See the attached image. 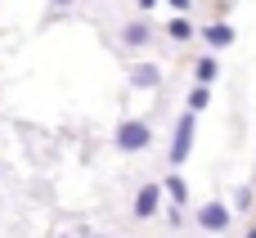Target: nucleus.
<instances>
[{
    "instance_id": "1",
    "label": "nucleus",
    "mask_w": 256,
    "mask_h": 238,
    "mask_svg": "<svg viewBox=\"0 0 256 238\" xmlns=\"http://www.w3.org/2000/svg\"><path fill=\"white\" fill-rule=\"evenodd\" d=\"M153 144V126H144V122H122L117 126V148L122 153H144Z\"/></svg>"
},
{
    "instance_id": "2",
    "label": "nucleus",
    "mask_w": 256,
    "mask_h": 238,
    "mask_svg": "<svg viewBox=\"0 0 256 238\" xmlns=\"http://www.w3.org/2000/svg\"><path fill=\"white\" fill-rule=\"evenodd\" d=\"M189 148H194V112H184L180 122H176V135H171V166H184V158H189Z\"/></svg>"
},
{
    "instance_id": "3",
    "label": "nucleus",
    "mask_w": 256,
    "mask_h": 238,
    "mask_svg": "<svg viewBox=\"0 0 256 238\" xmlns=\"http://www.w3.org/2000/svg\"><path fill=\"white\" fill-rule=\"evenodd\" d=\"M198 225H202L207 234H225V230H230V207H225V202H202V207H198Z\"/></svg>"
},
{
    "instance_id": "4",
    "label": "nucleus",
    "mask_w": 256,
    "mask_h": 238,
    "mask_svg": "<svg viewBox=\"0 0 256 238\" xmlns=\"http://www.w3.org/2000/svg\"><path fill=\"white\" fill-rule=\"evenodd\" d=\"M158 202H162V184H144V189L135 194V216L148 220V216L158 212Z\"/></svg>"
},
{
    "instance_id": "5",
    "label": "nucleus",
    "mask_w": 256,
    "mask_h": 238,
    "mask_svg": "<svg viewBox=\"0 0 256 238\" xmlns=\"http://www.w3.org/2000/svg\"><path fill=\"white\" fill-rule=\"evenodd\" d=\"M130 86H140V90H158V86H162V72H158L153 63H135V68H130Z\"/></svg>"
},
{
    "instance_id": "6",
    "label": "nucleus",
    "mask_w": 256,
    "mask_h": 238,
    "mask_svg": "<svg viewBox=\"0 0 256 238\" xmlns=\"http://www.w3.org/2000/svg\"><path fill=\"white\" fill-rule=\"evenodd\" d=\"M148 36H153V27H148L144 18H135V22L122 27V40H126V45H148Z\"/></svg>"
},
{
    "instance_id": "7",
    "label": "nucleus",
    "mask_w": 256,
    "mask_h": 238,
    "mask_svg": "<svg viewBox=\"0 0 256 238\" xmlns=\"http://www.w3.org/2000/svg\"><path fill=\"white\" fill-rule=\"evenodd\" d=\"M202 40H207L212 50H225V45H234V27H225V22H212V27L202 32Z\"/></svg>"
},
{
    "instance_id": "8",
    "label": "nucleus",
    "mask_w": 256,
    "mask_h": 238,
    "mask_svg": "<svg viewBox=\"0 0 256 238\" xmlns=\"http://www.w3.org/2000/svg\"><path fill=\"white\" fill-rule=\"evenodd\" d=\"M166 198H171L176 207H184V202H189V189H184V180H180V176H171V180H166Z\"/></svg>"
},
{
    "instance_id": "9",
    "label": "nucleus",
    "mask_w": 256,
    "mask_h": 238,
    "mask_svg": "<svg viewBox=\"0 0 256 238\" xmlns=\"http://www.w3.org/2000/svg\"><path fill=\"white\" fill-rule=\"evenodd\" d=\"M166 32H171L176 40H189V36H194V22H189V18H171V22H166Z\"/></svg>"
},
{
    "instance_id": "10",
    "label": "nucleus",
    "mask_w": 256,
    "mask_h": 238,
    "mask_svg": "<svg viewBox=\"0 0 256 238\" xmlns=\"http://www.w3.org/2000/svg\"><path fill=\"white\" fill-rule=\"evenodd\" d=\"M194 76H198V81L207 86V81L216 76V58H212V54H207V58H198V63H194Z\"/></svg>"
},
{
    "instance_id": "11",
    "label": "nucleus",
    "mask_w": 256,
    "mask_h": 238,
    "mask_svg": "<svg viewBox=\"0 0 256 238\" xmlns=\"http://www.w3.org/2000/svg\"><path fill=\"white\" fill-rule=\"evenodd\" d=\"M207 104H212V90H207V86H202V81H198V90H194V94H189V112H202V108H207Z\"/></svg>"
},
{
    "instance_id": "12",
    "label": "nucleus",
    "mask_w": 256,
    "mask_h": 238,
    "mask_svg": "<svg viewBox=\"0 0 256 238\" xmlns=\"http://www.w3.org/2000/svg\"><path fill=\"white\" fill-rule=\"evenodd\" d=\"M166 4H171V9H189V0H166Z\"/></svg>"
},
{
    "instance_id": "13",
    "label": "nucleus",
    "mask_w": 256,
    "mask_h": 238,
    "mask_svg": "<svg viewBox=\"0 0 256 238\" xmlns=\"http://www.w3.org/2000/svg\"><path fill=\"white\" fill-rule=\"evenodd\" d=\"M50 4H54V9H68V4H72V0H50Z\"/></svg>"
},
{
    "instance_id": "14",
    "label": "nucleus",
    "mask_w": 256,
    "mask_h": 238,
    "mask_svg": "<svg viewBox=\"0 0 256 238\" xmlns=\"http://www.w3.org/2000/svg\"><path fill=\"white\" fill-rule=\"evenodd\" d=\"M153 4H158V0H140V9H153Z\"/></svg>"
},
{
    "instance_id": "15",
    "label": "nucleus",
    "mask_w": 256,
    "mask_h": 238,
    "mask_svg": "<svg viewBox=\"0 0 256 238\" xmlns=\"http://www.w3.org/2000/svg\"><path fill=\"white\" fill-rule=\"evenodd\" d=\"M90 238H104V234H90Z\"/></svg>"
},
{
    "instance_id": "16",
    "label": "nucleus",
    "mask_w": 256,
    "mask_h": 238,
    "mask_svg": "<svg viewBox=\"0 0 256 238\" xmlns=\"http://www.w3.org/2000/svg\"><path fill=\"white\" fill-rule=\"evenodd\" d=\"M248 238H256V230H252V234H248Z\"/></svg>"
}]
</instances>
